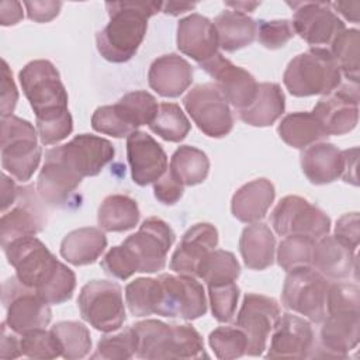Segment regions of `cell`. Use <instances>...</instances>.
<instances>
[{"label":"cell","mask_w":360,"mask_h":360,"mask_svg":"<svg viewBox=\"0 0 360 360\" xmlns=\"http://www.w3.org/2000/svg\"><path fill=\"white\" fill-rule=\"evenodd\" d=\"M21 89L35 112L37 132L42 145L63 141L73 131L68 110V91L52 62L37 59L28 62L18 73Z\"/></svg>","instance_id":"6da1fadb"},{"label":"cell","mask_w":360,"mask_h":360,"mask_svg":"<svg viewBox=\"0 0 360 360\" xmlns=\"http://www.w3.org/2000/svg\"><path fill=\"white\" fill-rule=\"evenodd\" d=\"M3 250L17 278L35 290L48 304H62L72 298L76 274L59 262L38 238H17L4 245Z\"/></svg>","instance_id":"7a4b0ae2"},{"label":"cell","mask_w":360,"mask_h":360,"mask_svg":"<svg viewBox=\"0 0 360 360\" xmlns=\"http://www.w3.org/2000/svg\"><path fill=\"white\" fill-rule=\"evenodd\" d=\"M162 1H108V24L96 34L97 51L114 63L128 62L142 44L148 21L162 11Z\"/></svg>","instance_id":"3957f363"},{"label":"cell","mask_w":360,"mask_h":360,"mask_svg":"<svg viewBox=\"0 0 360 360\" xmlns=\"http://www.w3.org/2000/svg\"><path fill=\"white\" fill-rule=\"evenodd\" d=\"M138 349L136 357L160 359H201L207 357L201 335L191 325H169L158 319H146L132 325Z\"/></svg>","instance_id":"277c9868"},{"label":"cell","mask_w":360,"mask_h":360,"mask_svg":"<svg viewBox=\"0 0 360 360\" xmlns=\"http://www.w3.org/2000/svg\"><path fill=\"white\" fill-rule=\"evenodd\" d=\"M283 83L295 97L328 96L342 83V73L328 48H309L288 62Z\"/></svg>","instance_id":"5b68a950"},{"label":"cell","mask_w":360,"mask_h":360,"mask_svg":"<svg viewBox=\"0 0 360 360\" xmlns=\"http://www.w3.org/2000/svg\"><path fill=\"white\" fill-rule=\"evenodd\" d=\"M1 166L15 180L28 181L39 166L42 149L34 125L15 115L1 118Z\"/></svg>","instance_id":"8992f818"},{"label":"cell","mask_w":360,"mask_h":360,"mask_svg":"<svg viewBox=\"0 0 360 360\" xmlns=\"http://www.w3.org/2000/svg\"><path fill=\"white\" fill-rule=\"evenodd\" d=\"M281 301L283 305L315 323L326 316V297L329 281L312 266L297 267L287 271Z\"/></svg>","instance_id":"52a82bcc"},{"label":"cell","mask_w":360,"mask_h":360,"mask_svg":"<svg viewBox=\"0 0 360 360\" xmlns=\"http://www.w3.org/2000/svg\"><path fill=\"white\" fill-rule=\"evenodd\" d=\"M77 307L82 318L94 329L108 333L125 322V307L120 284L107 280L86 283L79 294Z\"/></svg>","instance_id":"ba28073f"},{"label":"cell","mask_w":360,"mask_h":360,"mask_svg":"<svg viewBox=\"0 0 360 360\" xmlns=\"http://www.w3.org/2000/svg\"><path fill=\"white\" fill-rule=\"evenodd\" d=\"M114 155L115 149L108 139L90 134L76 135L68 143L51 148L45 153L79 180L97 176Z\"/></svg>","instance_id":"9c48e42d"},{"label":"cell","mask_w":360,"mask_h":360,"mask_svg":"<svg viewBox=\"0 0 360 360\" xmlns=\"http://www.w3.org/2000/svg\"><path fill=\"white\" fill-rule=\"evenodd\" d=\"M1 301L6 309V323L18 335L44 329L51 322L49 304L35 290L24 285L17 276L3 283Z\"/></svg>","instance_id":"30bf717a"},{"label":"cell","mask_w":360,"mask_h":360,"mask_svg":"<svg viewBox=\"0 0 360 360\" xmlns=\"http://www.w3.org/2000/svg\"><path fill=\"white\" fill-rule=\"evenodd\" d=\"M183 105L198 129L210 138H224L233 128L229 103L214 83L194 86L184 96Z\"/></svg>","instance_id":"8fae6325"},{"label":"cell","mask_w":360,"mask_h":360,"mask_svg":"<svg viewBox=\"0 0 360 360\" xmlns=\"http://www.w3.org/2000/svg\"><path fill=\"white\" fill-rule=\"evenodd\" d=\"M174 239L176 235L167 222L158 217H149L122 245L134 257L139 273H156L165 269Z\"/></svg>","instance_id":"7c38bea8"},{"label":"cell","mask_w":360,"mask_h":360,"mask_svg":"<svg viewBox=\"0 0 360 360\" xmlns=\"http://www.w3.org/2000/svg\"><path fill=\"white\" fill-rule=\"evenodd\" d=\"M271 226L280 236L302 235L315 240L330 231V218L300 195H285L274 207Z\"/></svg>","instance_id":"4fadbf2b"},{"label":"cell","mask_w":360,"mask_h":360,"mask_svg":"<svg viewBox=\"0 0 360 360\" xmlns=\"http://www.w3.org/2000/svg\"><path fill=\"white\" fill-rule=\"evenodd\" d=\"M160 295L156 315L194 321L205 315V291L200 281L191 276L160 274Z\"/></svg>","instance_id":"5bb4252c"},{"label":"cell","mask_w":360,"mask_h":360,"mask_svg":"<svg viewBox=\"0 0 360 360\" xmlns=\"http://www.w3.org/2000/svg\"><path fill=\"white\" fill-rule=\"evenodd\" d=\"M281 316L278 302L267 295L248 292L243 297L236 325L246 336V354L260 356Z\"/></svg>","instance_id":"9a60e30c"},{"label":"cell","mask_w":360,"mask_h":360,"mask_svg":"<svg viewBox=\"0 0 360 360\" xmlns=\"http://www.w3.org/2000/svg\"><path fill=\"white\" fill-rule=\"evenodd\" d=\"M294 10L292 30L312 48L330 46L335 38L346 30L345 22L323 1H292L287 3Z\"/></svg>","instance_id":"2e32d148"},{"label":"cell","mask_w":360,"mask_h":360,"mask_svg":"<svg viewBox=\"0 0 360 360\" xmlns=\"http://www.w3.org/2000/svg\"><path fill=\"white\" fill-rule=\"evenodd\" d=\"M312 114L328 136L349 134L359 121V83H340L316 103Z\"/></svg>","instance_id":"e0dca14e"},{"label":"cell","mask_w":360,"mask_h":360,"mask_svg":"<svg viewBox=\"0 0 360 360\" xmlns=\"http://www.w3.org/2000/svg\"><path fill=\"white\" fill-rule=\"evenodd\" d=\"M42 202L34 186L18 188L14 207L8 212H3L0 219L1 246L17 238L35 236L44 231L46 226V211Z\"/></svg>","instance_id":"ac0fdd59"},{"label":"cell","mask_w":360,"mask_h":360,"mask_svg":"<svg viewBox=\"0 0 360 360\" xmlns=\"http://www.w3.org/2000/svg\"><path fill=\"white\" fill-rule=\"evenodd\" d=\"M212 79L226 101L236 110H242L255 98L259 83L243 68L233 65L219 52L198 63Z\"/></svg>","instance_id":"d6986e66"},{"label":"cell","mask_w":360,"mask_h":360,"mask_svg":"<svg viewBox=\"0 0 360 360\" xmlns=\"http://www.w3.org/2000/svg\"><path fill=\"white\" fill-rule=\"evenodd\" d=\"M316 340L311 323L292 314H283L271 332L267 359L312 357Z\"/></svg>","instance_id":"ffe728a7"},{"label":"cell","mask_w":360,"mask_h":360,"mask_svg":"<svg viewBox=\"0 0 360 360\" xmlns=\"http://www.w3.org/2000/svg\"><path fill=\"white\" fill-rule=\"evenodd\" d=\"M127 159L131 177L138 186L158 181L167 170V155L149 134L134 131L127 136Z\"/></svg>","instance_id":"44dd1931"},{"label":"cell","mask_w":360,"mask_h":360,"mask_svg":"<svg viewBox=\"0 0 360 360\" xmlns=\"http://www.w3.org/2000/svg\"><path fill=\"white\" fill-rule=\"evenodd\" d=\"M218 245V231L208 222H200L186 231L170 259V269L183 276L198 278L205 257Z\"/></svg>","instance_id":"7402d4cb"},{"label":"cell","mask_w":360,"mask_h":360,"mask_svg":"<svg viewBox=\"0 0 360 360\" xmlns=\"http://www.w3.org/2000/svg\"><path fill=\"white\" fill-rule=\"evenodd\" d=\"M359 340L360 311L329 312L322 321L319 343L316 342L315 349H321L323 357L345 359L359 345Z\"/></svg>","instance_id":"603a6c76"},{"label":"cell","mask_w":360,"mask_h":360,"mask_svg":"<svg viewBox=\"0 0 360 360\" xmlns=\"http://www.w3.org/2000/svg\"><path fill=\"white\" fill-rule=\"evenodd\" d=\"M177 48L181 53L201 63L218 53V35L214 22L193 13L177 24Z\"/></svg>","instance_id":"cb8c5ba5"},{"label":"cell","mask_w":360,"mask_h":360,"mask_svg":"<svg viewBox=\"0 0 360 360\" xmlns=\"http://www.w3.org/2000/svg\"><path fill=\"white\" fill-rule=\"evenodd\" d=\"M193 66L177 53L156 58L148 72V83L162 97L181 96L193 83Z\"/></svg>","instance_id":"d4e9b609"},{"label":"cell","mask_w":360,"mask_h":360,"mask_svg":"<svg viewBox=\"0 0 360 360\" xmlns=\"http://www.w3.org/2000/svg\"><path fill=\"white\" fill-rule=\"evenodd\" d=\"M311 266L322 276L332 280H343L357 271L356 250L329 233L315 240Z\"/></svg>","instance_id":"484cf974"},{"label":"cell","mask_w":360,"mask_h":360,"mask_svg":"<svg viewBox=\"0 0 360 360\" xmlns=\"http://www.w3.org/2000/svg\"><path fill=\"white\" fill-rule=\"evenodd\" d=\"M345 167L343 150L329 142H316L301 153V169L305 177L316 186L329 184L342 177Z\"/></svg>","instance_id":"4316f807"},{"label":"cell","mask_w":360,"mask_h":360,"mask_svg":"<svg viewBox=\"0 0 360 360\" xmlns=\"http://www.w3.org/2000/svg\"><path fill=\"white\" fill-rule=\"evenodd\" d=\"M276 197L274 186L262 177L243 184L232 195V215L245 224H255L263 219Z\"/></svg>","instance_id":"83f0119b"},{"label":"cell","mask_w":360,"mask_h":360,"mask_svg":"<svg viewBox=\"0 0 360 360\" xmlns=\"http://www.w3.org/2000/svg\"><path fill=\"white\" fill-rule=\"evenodd\" d=\"M285 110V97L277 83H259L255 98L249 105L238 110V117L252 127L273 125Z\"/></svg>","instance_id":"f1b7e54d"},{"label":"cell","mask_w":360,"mask_h":360,"mask_svg":"<svg viewBox=\"0 0 360 360\" xmlns=\"http://www.w3.org/2000/svg\"><path fill=\"white\" fill-rule=\"evenodd\" d=\"M107 248V236L100 228L84 226L69 232L60 242V256L73 266L94 263Z\"/></svg>","instance_id":"f546056e"},{"label":"cell","mask_w":360,"mask_h":360,"mask_svg":"<svg viewBox=\"0 0 360 360\" xmlns=\"http://www.w3.org/2000/svg\"><path fill=\"white\" fill-rule=\"evenodd\" d=\"M276 238L267 224L248 225L239 239V252L243 263L250 270H264L273 264Z\"/></svg>","instance_id":"4dcf8cb0"},{"label":"cell","mask_w":360,"mask_h":360,"mask_svg":"<svg viewBox=\"0 0 360 360\" xmlns=\"http://www.w3.org/2000/svg\"><path fill=\"white\" fill-rule=\"evenodd\" d=\"M218 45L226 52H235L256 39L257 22L248 14L225 10L214 20Z\"/></svg>","instance_id":"1f68e13d"},{"label":"cell","mask_w":360,"mask_h":360,"mask_svg":"<svg viewBox=\"0 0 360 360\" xmlns=\"http://www.w3.org/2000/svg\"><path fill=\"white\" fill-rule=\"evenodd\" d=\"M139 215V208L134 198L124 194H111L100 204L97 222L104 232H125L135 228Z\"/></svg>","instance_id":"d6a6232c"},{"label":"cell","mask_w":360,"mask_h":360,"mask_svg":"<svg viewBox=\"0 0 360 360\" xmlns=\"http://www.w3.org/2000/svg\"><path fill=\"white\" fill-rule=\"evenodd\" d=\"M277 131L280 138L288 146L295 149H305L307 146L328 138L314 114L307 111H298L285 115L280 121Z\"/></svg>","instance_id":"836d02e7"},{"label":"cell","mask_w":360,"mask_h":360,"mask_svg":"<svg viewBox=\"0 0 360 360\" xmlns=\"http://www.w3.org/2000/svg\"><path fill=\"white\" fill-rule=\"evenodd\" d=\"M169 172L184 187L197 186L201 184L210 173V159L201 149L181 145L172 155Z\"/></svg>","instance_id":"e575fe53"},{"label":"cell","mask_w":360,"mask_h":360,"mask_svg":"<svg viewBox=\"0 0 360 360\" xmlns=\"http://www.w3.org/2000/svg\"><path fill=\"white\" fill-rule=\"evenodd\" d=\"M360 34L356 28L342 31L328 48L347 82L359 83Z\"/></svg>","instance_id":"d590c367"},{"label":"cell","mask_w":360,"mask_h":360,"mask_svg":"<svg viewBox=\"0 0 360 360\" xmlns=\"http://www.w3.org/2000/svg\"><path fill=\"white\" fill-rule=\"evenodd\" d=\"M148 127L167 142L183 141L191 129L188 118L180 105L174 103H160L153 121Z\"/></svg>","instance_id":"8d00e7d4"},{"label":"cell","mask_w":360,"mask_h":360,"mask_svg":"<svg viewBox=\"0 0 360 360\" xmlns=\"http://www.w3.org/2000/svg\"><path fill=\"white\" fill-rule=\"evenodd\" d=\"M160 295V281L152 277H139L127 284L125 302L135 316H148L156 314Z\"/></svg>","instance_id":"74e56055"},{"label":"cell","mask_w":360,"mask_h":360,"mask_svg":"<svg viewBox=\"0 0 360 360\" xmlns=\"http://www.w3.org/2000/svg\"><path fill=\"white\" fill-rule=\"evenodd\" d=\"M51 330L58 338L62 347V357L68 360L83 359L91 349L90 330L77 321L56 322Z\"/></svg>","instance_id":"f35d334b"},{"label":"cell","mask_w":360,"mask_h":360,"mask_svg":"<svg viewBox=\"0 0 360 360\" xmlns=\"http://www.w3.org/2000/svg\"><path fill=\"white\" fill-rule=\"evenodd\" d=\"M239 274L240 266L235 255L228 250L214 249L202 262L198 278H202L208 287L236 281Z\"/></svg>","instance_id":"ab89813d"},{"label":"cell","mask_w":360,"mask_h":360,"mask_svg":"<svg viewBox=\"0 0 360 360\" xmlns=\"http://www.w3.org/2000/svg\"><path fill=\"white\" fill-rule=\"evenodd\" d=\"M315 239L302 235L285 236L277 248V263L278 266L290 271L297 267L311 266L312 250Z\"/></svg>","instance_id":"60d3db41"},{"label":"cell","mask_w":360,"mask_h":360,"mask_svg":"<svg viewBox=\"0 0 360 360\" xmlns=\"http://www.w3.org/2000/svg\"><path fill=\"white\" fill-rule=\"evenodd\" d=\"M214 354L221 360L238 359L246 354L248 340L238 326H219L208 336Z\"/></svg>","instance_id":"b9f144b4"},{"label":"cell","mask_w":360,"mask_h":360,"mask_svg":"<svg viewBox=\"0 0 360 360\" xmlns=\"http://www.w3.org/2000/svg\"><path fill=\"white\" fill-rule=\"evenodd\" d=\"M138 339L132 326L125 330L104 336L98 340L96 352L91 354V359H104V360H127L132 359L136 354Z\"/></svg>","instance_id":"7bdbcfd3"},{"label":"cell","mask_w":360,"mask_h":360,"mask_svg":"<svg viewBox=\"0 0 360 360\" xmlns=\"http://www.w3.org/2000/svg\"><path fill=\"white\" fill-rule=\"evenodd\" d=\"M21 353L30 359H56L62 356V347L52 330L35 329L20 335Z\"/></svg>","instance_id":"ee69618b"},{"label":"cell","mask_w":360,"mask_h":360,"mask_svg":"<svg viewBox=\"0 0 360 360\" xmlns=\"http://www.w3.org/2000/svg\"><path fill=\"white\" fill-rule=\"evenodd\" d=\"M239 294H240V291H239L236 281L217 284V285H208L211 312L218 322L226 323L233 319Z\"/></svg>","instance_id":"f6af8a7d"},{"label":"cell","mask_w":360,"mask_h":360,"mask_svg":"<svg viewBox=\"0 0 360 360\" xmlns=\"http://www.w3.org/2000/svg\"><path fill=\"white\" fill-rule=\"evenodd\" d=\"M256 22V37L267 49H280L295 35L290 20H260Z\"/></svg>","instance_id":"bcb514c9"},{"label":"cell","mask_w":360,"mask_h":360,"mask_svg":"<svg viewBox=\"0 0 360 360\" xmlns=\"http://www.w3.org/2000/svg\"><path fill=\"white\" fill-rule=\"evenodd\" d=\"M339 311H360V290L357 284L345 281L329 284L326 314Z\"/></svg>","instance_id":"7dc6e473"},{"label":"cell","mask_w":360,"mask_h":360,"mask_svg":"<svg viewBox=\"0 0 360 360\" xmlns=\"http://www.w3.org/2000/svg\"><path fill=\"white\" fill-rule=\"evenodd\" d=\"M91 128L100 134H105L112 138H124L134 132L122 120L114 104L96 108L91 117Z\"/></svg>","instance_id":"c3c4849f"},{"label":"cell","mask_w":360,"mask_h":360,"mask_svg":"<svg viewBox=\"0 0 360 360\" xmlns=\"http://www.w3.org/2000/svg\"><path fill=\"white\" fill-rule=\"evenodd\" d=\"M103 270L118 280H127L138 271L136 263L128 249L121 243L111 248L101 260Z\"/></svg>","instance_id":"681fc988"},{"label":"cell","mask_w":360,"mask_h":360,"mask_svg":"<svg viewBox=\"0 0 360 360\" xmlns=\"http://www.w3.org/2000/svg\"><path fill=\"white\" fill-rule=\"evenodd\" d=\"M184 193V186L174 179V176L167 170L165 174L153 183V194L158 201H160L165 205H173L176 204Z\"/></svg>","instance_id":"f907efd6"},{"label":"cell","mask_w":360,"mask_h":360,"mask_svg":"<svg viewBox=\"0 0 360 360\" xmlns=\"http://www.w3.org/2000/svg\"><path fill=\"white\" fill-rule=\"evenodd\" d=\"M18 101V90L15 87L13 73L7 62L1 60V118L13 115V111Z\"/></svg>","instance_id":"816d5d0a"},{"label":"cell","mask_w":360,"mask_h":360,"mask_svg":"<svg viewBox=\"0 0 360 360\" xmlns=\"http://www.w3.org/2000/svg\"><path fill=\"white\" fill-rule=\"evenodd\" d=\"M335 236L340 239L343 243L350 246L352 249L357 250L360 242V232H359V214L350 212L342 215L335 225Z\"/></svg>","instance_id":"f5cc1de1"},{"label":"cell","mask_w":360,"mask_h":360,"mask_svg":"<svg viewBox=\"0 0 360 360\" xmlns=\"http://www.w3.org/2000/svg\"><path fill=\"white\" fill-rule=\"evenodd\" d=\"M24 6L27 8V15L30 20L37 22H48L53 20L62 7L60 1H24Z\"/></svg>","instance_id":"db71d44e"},{"label":"cell","mask_w":360,"mask_h":360,"mask_svg":"<svg viewBox=\"0 0 360 360\" xmlns=\"http://www.w3.org/2000/svg\"><path fill=\"white\" fill-rule=\"evenodd\" d=\"M22 356L21 342L18 333H15L6 321L1 323V342H0V359L11 360Z\"/></svg>","instance_id":"11a10c76"},{"label":"cell","mask_w":360,"mask_h":360,"mask_svg":"<svg viewBox=\"0 0 360 360\" xmlns=\"http://www.w3.org/2000/svg\"><path fill=\"white\" fill-rule=\"evenodd\" d=\"M22 6L18 1H1L0 3V24L3 27L15 25L22 20Z\"/></svg>","instance_id":"9f6ffc18"},{"label":"cell","mask_w":360,"mask_h":360,"mask_svg":"<svg viewBox=\"0 0 360 360\" xmlns=\"http://www.w3.org/2000/svg\"><path fill=\"white\" fill-rule=\"evenodd\" d=\"M357 155H359V149L357 148H352V149H346L343 150V158H345V167H343V173H342V179L346 183H352L353 186H357Z\"/></svg>","instance_id":"6f0895ef"},{"label":"cell","mask_w":360,"mask_h":360,"mask_svg":"<svg viewBox=\"0 0 360 360\" xmlns=\"http://www.w3.org/2000/svg\"><path fill=\"white\" fill-rule=\"evenodd\" d=\"M18 188L14 181L6 174L1 173V211L6 212L8 207H11L18 195Z\"/></svg>","instance_id":"680465c9"},{"label":"cell","mask_w":360,"mask_h":360,"mask_svg":"<svg viewBox=\"0 0 360 360\" xmlns=\"http://www.w3.org/2000/svg\"><path fill=\"white\" fill-rule=\"evenodd\" d=\"M332 10L335 13L342 14L346 20L353 21V22H359V10H360V3L359 1H335V3H329Z\"/></svg>","instance_id":"91938a15"},{"label":"cell","mask_w":360,"mask_h":360,"mask_svg":"<svg viewBox=\"0 0 360 360\" xmlns=\"http://www.w3.org/2000/svg\"><path fill=\"white\" fill-rule=\"evenodd\" d=\"M195 7V3H179V1H169L163 3L162 6V13L167 15H179L186 11H190Z\"/></svg>","instance_id":"94428289"},{"label":"cell","mask_w":360,"mask_h":360,"mask_svg":"<svg viewBox=\"0 0 360 360\" xmlns=\"http://www.w3.org/2000/svg\"><path fill=\"white\" fill-rule=\"evenodd\" d=\"M225 6L232 7L233 11L246 14V13H252L256 7H259L260 1H226Z\"/></svg>","instance_id":"6125c7cd"}]
</instances>
